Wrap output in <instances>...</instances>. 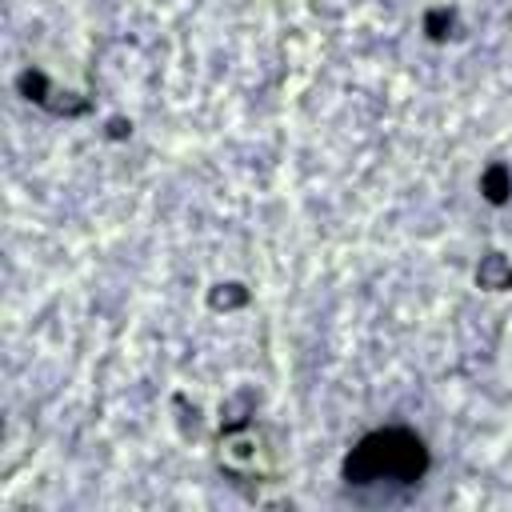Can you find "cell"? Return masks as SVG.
<instances>
[{
  "instance_id": "obj_1",
  "label": "cell",
  "mask_w": 512,
  "mask_h": 512,
  "mask_svg": "<svg viewBox=\"0 0 512 512\" xmlns=\"http://www.w3.org/2000/svg\"><path fill=\"white\" fill-rule=\"evenodd\" d=\"M432 456L428 444L412 428H376L352 444L340 464L344 484L372 488V484H416L424 480Z\"/></svg>"
},
{
  "instance_id": "obj_2",
  "label": "cell",
  "mask_w": 512,
  "mask_h": 512,
  "mask_svg": "<svg viewBox=\"0 0 512 512\" xmlns=\"http://www.w3.org/2000/svg\"><path fill=\"white\" fill-rule=\"evenodd\" d=\"M476 280H480V288H488V292L512 288V264H508L500 252H488V256L480 260V268H476Z\"/></svg>"
},
{
  "instance_id": "obj_3",
  "label": "cell",
  "mask_w": 512,
  "mask_h": 512,
  "mask_svg": "<svg viewBox=\"0 0 512 512\" xmlns=\"http://www.w3.org/2000/svg\"><path fill=\"white\" fill-rule=\"evenodd\" d=\"M480 192H484V200L504 204L508 192H512V172H508V164H492V168L480 176Z\"/></svg>"
},
{
  "instance_id": "obj_4",
  "label": "cell",
  "mask_w": 512,
  "mask_h": 512,
  "mask_svg": "<svg viewBox=\"0 0 512 512\" xmlns=\"http://www.w3.org/2000/svg\"><path fill=\"white\" fill-rule=\"evenodd\" d=\"M244 300H248V292L240 284H216V292H212V308H236Z\"/></svg>"
}]
</instances>
